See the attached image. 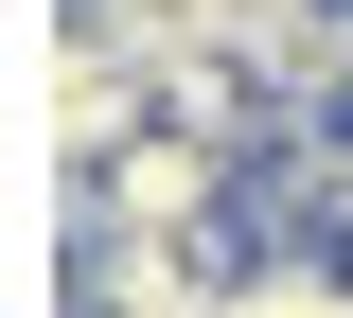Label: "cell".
Wrapping results in <instances>:
<instances>
[{
    "label": "cell",
    "mask_w": 353,
    "mask_h": 318,
    "mask_svg": "<svg viewBox=\"0 0 353 318\" xmlns=\"http://www.w3.org/2000/svg\"><path fill=\"white\" fill-rule=\"evenodd\" d=\"M212 318H353V248H248L212 283Z\"/></svg>",
    "instance_id": "6da1fadb"
}]
</instances>
